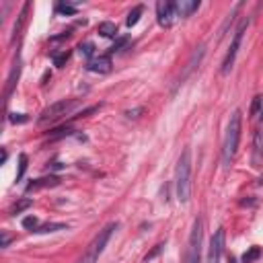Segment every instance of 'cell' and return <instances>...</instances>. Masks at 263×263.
I'll use <instances>...</instances> for the list:
<instances>
[{"mask_svg":"<svg viewBox=\"0 0 263 263\" xmlns=\"http://www.w3.org/2000/svg\"><path fill=\"white\" fill-rule=\"evenodd\" d=\"M249 25V19H243L241 21V25H238V29L234 31V37H233V43H231V48H228L226 56H224V62H222V74H228L233 70V66H234V60H236V54H238V48H241V41H243V33Z\"/></svg>","mask_w":263,"mask_h":263,"instance_id":"5b68a950","label":"cell"},{"mask_svg":"<svg viewBox=\"0 0 263 263\" xmlns=\"http://www.w3.org/2000/svg\"><path fill=\"white\" fill-rule=\"evenodd\" d=\"M50 169H54V171H60V169H64V165H62V163H54Z\"/></svg>","mask_w":263,"mask_h":263,"instance_id":"1f68e13d","label":"cell"},{"mask_svg":"<svg viewBox=\"0 0 263 263\" xmlns=\"http://www.w3.org/2000/svg\"><path fill=\"white\" fill-rule=\"evenodd\" d=\"M6 158H8V152H6V148H2V161H0V163H6Z\"/></svg>","mask_w":263,"mask_h":263,"instance_id":"d6a6232c","label":"cell"},{"mask_svg":"<svg viewBox=\"0 0 263 263\" xmlns=\"http://www.w3.org/2000/svg\"><path fill=\"white\" fill-rule=\"evenodd\" d=\"M27 163H29L27 154H19V171H17V181H21V179H23V175H25V171H27Z\"/></svg>","mask_w":263,"mask_h":263,"instance_id":"7402d4cb","label":"cell"},{"mask_svg":"<svg viewBox=\"0 0 263 263\" xmlns=\"http://www.w3.org/2000/svg\"><path fill=\"white\" fill-rule=\"evenodd\" d=\"M175 185H177V198L181 204H187L191 196V150L185 148L181 152L177 169H175Z\"/></svg>","mask_w":263,"mask_h":263,"instance_id":"6da1fadb","label":"cell"},{"mask_svg":"<svg viewBox=\"0 0 263 263\" xmlns=\"http://www.w3.org/2000/svg\"><path fill=\"white\" fill-rule=\"evenodd\" d=\"M8 243H10V236H8L6 233H2V245H0V247L6 249V247H8Z\"/></svg>","mask_w":263,"mask_h":263,"instance_id":"f546056e","label":"cell"},{"mask_svg":"<svg viewBox=\"0 0 263 263\" xmlns=\"http://www.w3.org/2000/svg\"><path fill=\"white\" fill-rule=\"evenodd\" d=\"M259 257H261V249L257 245H253L243 253V263H255Z\"/></svg>","mask_w":263,"mask_h":263,"instance_id":"2e32d148","label":"cell"},{"mask_svg":"<svg viewBox=\"0 0 263 263\" xmlns=\"http://www.w3.org/2000/svg\"><path fill=\"white\" fill-rule=\"evenodd\" d=\"M8 121L10 123H27L29 121V116H25V113H10Z\"/></svg>","mask_w":263,"mask_h":263,"instance_id":"484cf974","label":"cell"},{"mask_svg":"<svg viewBox=\"0 0 263 263\" xmlns=\"http://www.w3.org/2000/svg\"><path fill=\"white\" fill-rule=\"evenodd\" d=\"M257 183H259V185H263V175H261V177L257 179Z\"/></svg>","mask_w":263,"mask_h":263,"instance_id":"836d02e7","label":"cell"},{"mask_svg":"<svg viewBox=\"0 0 263 263\" xmlns=\"http://www.w3.org/2000/svg\"><path fill=\"white\" fill-rule=\"evenodd\" d=\"M99 33L103 37H116L117 35V25L116 23H111V21H105V23H101L99 25Z\"/></svg>","mask_w":263,"mask_h":263,"instance_id":"5bb4252c","label":"cell"},{"mask_svg":"<svg viewBox=\"0 0 263 263\" xmlns=\"http://www.w3.org/2000/svg\"><path fill=\"white\" fill-rule=\"evenodd\" d=\"M144 109L140 107V109H134V111H128V113H125V116H128V117H138V113H142Z\"/></svg>","mask_w":263,"mask_h":263,"instance_id":"4dcf8cb0","label":"cell"},{"mask_svg":"<svg viewBox=\"0 0 263 263\" xmlns=\"http://www.w3.org/2000/svg\"><path fill=\"white\" fill-rule=\"evenodd\" d=\"M60 185V177L50 175V177H39V179H33L29 185L25 187L27 191H37V189H45V187H58Z\"/></svg>","mask_w":263,"mask_h":263,"instance_id":"30bf717a","label":"cell"},{"mask_svg":"<svg viewBox=\"0 0 263 263\" xmlns=\"http://www.w3.org/2000/svg\"><path fill=\"white\" fill-rule=\"evenodd\" d=\"M241 121H243V113H241V109H236L231 116V121H228L226 136H224V146H222V156H224L226 165H231L233 156L236 154L238 140H241Z\"/></svg>","mask_w":263,"mask_h":263,"instance_id":"7a4b0ae2","label":"cell"},{"mask_svg":"<svg viewBox=\"0 0 263 263\" xmlns=\"http://www.w3.org/2000/svg\"><path fill=\"white\" fill-rule=\"evenodd\" d=\"M261 119H263V111H261Z\"/></svg>","mask_w":263,"mask_h":263,"instance_id":"e575fe53","label":"cell"},{"mask_svg":"<svg viewBox=\"0 0 263 263\" xmlns=\"http://www.w3.org/2000/svg\"><path fill=\"white\" fill-rule=\"evenodd\" d=\"M31 205H33V200H29V198H25V200H19L17 204H13V205H10L8 214H10V216H17V214H21L23 210L31 208Z\"/></svg>","mask_w":263,"mask_h":263,"instance_id":"9a60e30c","label":"cell"},{"mask_svg":"<svg viewBox=\"0 0 263 263\" xmlns=\"http://www.w3.org/2000/svg\"><path fill=\"white\" fill-rule=\"evenodd\" d=\"M202 234H204V222L202 218H196L191 228V236H189V245H187V255L185 263H200V247H202Z\"/></svg>","mask_w":263,"mask_h":263,"instance_id":"8992f818","label":"cell"},{"mask_svg":"<svg viewBox=\"0 0 263 263\" xmlns=\"http://www.w3.org/2000/svg\"><path fill=\"white\" fill-rule=\"evenodd\" d=\"M68 58H70V52H68V50H64V52H60V54H54V56H52L54 66H58V68H62V66L68 62Z\"/></svg>","mask_w":263,"mask_h":263,"instance_id":"ffe728a7","label":"cell"},{"mask_svg":"<svg viewBox=\"0 0 263 263\" xmlns=\"http://www.w3.org/2000/svg\"><path fill=\"white\" fill-rule=\"evenodd\" d=\"M78 54L85 56V58H90L93 60V54H95V43H90V41H85L78 45Z\"/></svg>","mask_w":263,"mask_h":263,"instance_id":"d6986e66","label":"cell"},{"mask_svg":"<svg viewBox=\"0 0 263 263\" xmlns=\"http://www.w3.org/2000/svg\"><path fill=\"white\" fill-rule=\"evenodd\" d=\"M156 17L161 27H171L173 21L177 19V6L175 2H158L156 4Z\"/></svg>","mask_w":263,"mask_h":263,"instance_id":"ba28073f","label":"cell"},{"mask_svg":"<svg viewBox=\"0 0 263 263\" xmlns=\"http://www.w3.org/2000/svg\"><path fill=\"white\" fill-rule=\"evenodd\" d=\"M19 72H21V66H19V60H17V64L13 66V70H10V74H8V78H6V90H4V101H8V99H10V95H13V88H15V85H17Z\"/></svg>","mask_w":263,"mask_h":263,"instance_id":"7c38bea8","label":"cell"},{"mask_svg":"<svg viewBox=\"0 0 263 263\" xmlns=\"http://www.w3.org/2000/svg\"><path fill=\"white\" fill-rule=\"evenodd\" d=\"M87 70L95 72V74H107V72H111V58L109 56H99V58L88 60Z\"/></svg>","mask_w":263,"mask_h":263,"instance_id":"9c48e42d","label":"cell"},{"mask_svg":"<svg viewBox=\"0 0 263 263\" xmlns=\"http://www.w3.org/2000/svg\"><path fill=\"white\" fill-rule=\"evenodd\" d=\"M259 105H261V97H255V101H253V109H251V113H253V116L259 111Z\"/></svg>","mask_w":263,"mask_h":263,"instance_id":"f1b7e54d","label":"cell"},{"mask_svg":"<svg viewBox=\"0 0 263 263\" xmlns=\"http://www.w3.org/2000/svg\"><path fill=\"white\" fill-rule=\"evenodd\" d=\"M224 241H226V233L224 228H218L214 233L212 241H210V251H208V263H218L224 251Z\"/></svg>","mask_w":263,"mask_h":263,"instance_id":"52a82bcc","label":"cell"},{"mask_svg":"<svg viewBox=\"0 0 263 263\" xmlns=\"http://www.w3.org/2000/svg\"><path fill=\"white\" fill-rule=\"evenodd\" d=\"M142 13H144V6H134V8L130 10V15H128V19H125V25H128V27H134V25H136V23H138V21H140Z\"/></svg>","mask_w":263,"mask_h":263,"instance_id":"ac0fdd59","label":"cell"},{"mask_svg":"<svg viewBox=\"0 0 263 263\" xmlns=\"http://www.w3.org/2000/svg\"><path fill=\"white\" fill-rule=\"evenodd\" d=\"M56 10H58L60 15H72V17L78 13V10H76V6H72V4H66V2L58 4V6H56Z\"/></svg>","mask_w":263,"mask_h":263,"instance_id":"603a6c76","label":"cell"},{"mask_svg":"<svg viewBox=\"0 0 263 263\" xmlns=\"http://www.w3.org/2000/svg\"><path fill=\"white\" fill-rule=\"evenodd\" d=\"M175 6H177V17H189L200 8V2L198 0H181V2H175Z\"/></svg>","mask_w":263,"mask_h":263,"instance_id":"8fae6325","label":"cell"},{"mask_svg":"<svg viewBox=\"0 0 263 263\" xmlns=\"http://www.w3.org/2000/svg\"><path fill=\"white\" fill-rule=\"evenodd\" d=\"M261 156H263V136H261V132H255V156H253L255 167H259Z\"/></svg>","mask_w":263,"mask_h":263,"instance_id":"e0dca14e","label":"cell"},{"mask_svg":"<svg viewBox=\"0 0 263 263\" xmlns=\"http://www.w3.org/2000/svg\"><path fill=\"white\" fill-rule=\"evenodd\" d=\"M128 41H130V37H128V35H121V37H119V39H117V41H116V43H113L111 48H109V54H116V52H119V50H121V48H123V45L128 43Z\"/></svg>","mask_w":263,"mask_h":263,"instance_id":"d4e9b609","label":"cell"},{"mask_svg":"<svg viewBox=\"0 0 263 263\" xmlns=\"http://www.w3.org/2000/svg\"><path fill=\"white\" fill-rule=\"evenodd\" d=\"M70 33H72V29H68V31H64V33H60V35H54L50 41H62V39H68V37H70Z\"/></svg>","mask_w":263,"mask_h":263,"instance_id":"83f0119b","label":"cell"},{"mask_svg":"<svg viewBox=\"0 0 263 263\" xmlns=\"http://www.w3.org/2000/svg\"><path fill=\"white\" fill-rule=\"evenodd\" d=\"M68 228V224H64V222H48V224H41L37 231H35V234H48V233H58V231H66Z\"/></svg>","mask_w":263,"mask_h":263,"instance_id":"4fadbf2b","label":"cell"},{"mask_svg":"<svg viewBox=\"0 0 263 263\" xmlns=\"http://www.w3.org/2000/svg\"><path fill=\"white\" fill-rule=\"evenodd\" d=\"M72 134H74V130H70V128H60L50 136V140H60V138H66V136H72Z\"/></svg>","mask_w":263,"mask_h":263,"instance_id":"cb8c5ba5","label":"cell"},{"mask_svg":"<svg viewBox=\"0 0 263 263\" xmlns=\"http://www.w3.org/2000/svg\"><path fill=\"white\" fill-rule=\"evenodd\" d=\"M78 107V99H64V101H58L54 105L45 107L39 116V123H48V121H56L64 116H70V113Z\"/></svg>","mask_w":263,"mask_h":263,"instance_id":"277c9868","label":"cell"},{"mask_svg":"<svg viewBox=\"0 0 263 263\" xmlns=\"http://www.w3.org/2000/svg\"><path fill=\"white\" fill-rule=\"evenodd\" d=\"M39 226L41 224H39V220L35 218V216H27V218L23 220V228H27V231H31V233H35Z\"/></svg>","mask_w":263,"mask_h":263,"instance_id":"44dd1931","label":"cell"},{"mask_svg":"<svg viewBox=\"0 0 263 263\" xmlns=\"http://www.w3.org/2000/svg\"><path fill=\"white\" fill-rule=\"evenodd\" d=\"M113 231H117V222H109L103 231H99V234L93 238V243L88 245V249H87V253L78 259V263H97V259H99V255L105 251V247H107V243H109V238H111V234H113Z\"/></svg>","mask_w":263,"mask_h":263,"instance_id":"3957f363","label":"cell"},{"mask_svg":"<svg viewBox=\"0 0 263 263\" xmlns=\"http://www.w3.org/2000/svg\"><path fill=\"white\" fill-rule=\"evenodd\" d=\"M161 251H163V245H156V247H154V249L150 251V253H148V255L144 257V261L148 263V261H150V259H154V257H156L158 253H161Z\"/></svg>","mask_w":263,"mask_h":263,"instance_id":"4316f807","label":"cell"}]
</instances>
